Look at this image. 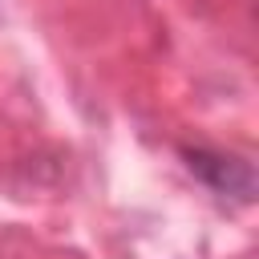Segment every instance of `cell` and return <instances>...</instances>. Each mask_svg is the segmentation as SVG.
I'll list each match as a JSON object with an SVG mask.
<instances>
[{"instance_id": "obj_1", "label": "cell", "mask_w": 259, "mask_h": 259, "mask_svg": "<svg viewBox=\"0 0 259 259\" xmlns=\"http://www.w3.org/2000/svg\"><path fill=\"white\" fill-rule=\"evenodd\" d=\"M182 158H186V166H190V174L194 178H202L214 194H235V198H251L255 194V170H251V162H243V158H235V154H219V150H182Z\"/></svg>"}]
</instances>
